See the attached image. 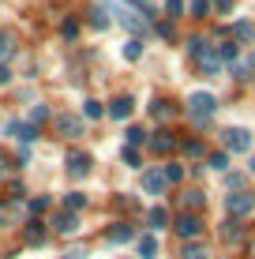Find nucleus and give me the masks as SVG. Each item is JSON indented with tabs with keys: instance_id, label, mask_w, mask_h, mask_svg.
I'll use <instances>...</instances> for the list:
<instances>
[{
	"instance_id": "nucleus-13",
	"label": "nucleus",
	"mask_w": 255,
	"mask_h": 259,
	"mask_svg": "<svg viewBox=\"0 0 255 259\" xmlns=\"http://www.w3.org/2000/svg\"><path fill=\"white\" fill-rule=\"evenodd\" d=\"M131 109H135V102H131L128 94H120V98H113V102H109V117L113 120H128Z\"/></svg>"
},
{
	"instance_id": "nucleus-38",
	"label": "nucleus",
	"mask_w": 255,
	"mask_h": 259,
	"mask_svg": "<svg viewBox=\"0 0 255 259\" xmlns=\"http://www.w3.org/2000/svg\"><path fill=\"white\" fill-rule=\"evenodd\" d=\"M150 136H146L143 128H128V147H139V143H146Z\"/></svg>"
},
{
	"instance_id": "nucleus-25",
	"label": "nucleus",
	"mask_w": 255,
	"mask_h": 259,
	"mask_svg": "<svg viewBox=\"0 0 255 259\" xmlns=\"http://www.w3.org/2000/svg\"><path fill=\"white\" fill-rule=\"evenodd\" d=\"M139 255H143V259H154V255H158V237H150V233L139 237Z\"/></svg>"
},
{
	"instance_id": "nucleus-41",
	"label": "nucleus",
	"mask_w": 255,
	"mask_h": 259,
	"mask_svg": "<svg viewBox=\"0 0 255 259\" xmlns=\"http://www.w3.org/2000/svg\"><path fill=\"white\" fill-rule=\"evenodd\" d=\"M180 12H184V0H165V15H169V19L180 15Z\"/></svg>"
},
{
	"instance_id": "nucleus-44",
	"label": "nucleus",
	"mask_w": 255,
	"mask_h": 259,
	"mask_svg": "<svg viewBox=\"0 0 255 259\" xmlns=\"http://www.w3.org/2000/svg\"><path fill=\"white\" fill-rule=\"evenodd\" d=\"M210 8H218V12H233V0H210Z\"/></svg>"
},
{
	"instance_id": "nucleus-27",
	"label": "nucleus",
	"mask_w": 255,
	"mask_h": 259,
	"mask_svg": "<svg viewBox=\"0 0 255 259\" xmlns=\"http://www.w3.org/2000/svg\"><path fill=\"white\" fill-rule=\"evenodd\" d=\"M188 53H191V57H203V53H210V41L207 38H199V34H195V38H188Z\"/></svg>"
},
{
	"instance_id": "nucleus-5",
	"label": "nucleus",
	"mask_w": 255,
	"mask_h": 259,
	"mask_svg": "<svg viewBox=\"0 0 255 259\" xmlns=\"http://www.w3.org/2000/svg\"><path fill=\"white\" fill-rule=\"evenodd\" d=\"M173 229H177L184 240H195L199 233H203V218H199V214H188V210H184L180 218L173 222Z\"/></svg>"
},
{
	"instance_id": "nucleus-24",
	"label": "nucleus",
	"mask_w": 255,
	"mask_h": 259,
	"mask_svg": "<svg viewBox=\"0 0 255 259\" xmlns=\"http://www.w3.org/2000/svg\"><path fill=\"white\" fill-rule=\"evenodd\" d=\"M83 207H86V195H83V192H68V195H64V210L79 214Z\"/></svg>"
},
{
	"instance_id": "nucleus-6",
	"label": "nucleus",
	"mask_w": 255,
	"mask_h": 259,
	"mask_svg": "<svg viewBox=\"0 0 255 259\" xmlns=\"http://www.w3.org/2000/svg\"><path fill=\"white\" fill-rule=\"evenodd\" d=\"M117 23L120 26H128L131 34H146V26H150V19H146V15H139V12H124V8H117Z\"/></svg>"
},
{
	"instance_id": "nucleus-15",
	"label": "nucleus",
	"mask_w": 255,
	"mask_h": 259,
	"mask_svg": "<svg viewBox=\"0 0 255 259\" xmlns=\"http://www.w3.org/2000/svg\"><path fill=\"white\" fill-rule=\"evenodd\" d=\"M180 203H184V210H188V214H199L207 199H203V192H199V188H188V192L180 195Z\"/></svg>"
},
{
	"instance_id": "nucleus-12",
	"label": "nucleus",
	"mask_w": 255,
	"mask_h": 259,
	"mask_svg": "<svg viewBox=\"0 0 255 259\" xmlns=\"http://www.w3.org/2000/svg\"><path fill=\"white\" fill-rule=\"evenodd\" d=\"M49 226L57 229V233H64V237H68V233H75V229H79V218H75L72 210H60V214H53Z\"/></svg>"
},
{
	"instance_id": "nucleus-48",
	"label": "nucleus",
	"mask_w": 255,
	"mask_h": 259,
	"mask_svg": "<svg viewBox=\"0 0 255 259\" xmlns=\"http://www.w3.org/2000/svg\"><path fill=\"white\" fill-rule=\"evenodd\" d=\"M251 173H255V158H251Z\"/></svg>"
},
{
	"instance_id": "nucleus-47",
	"label": "nucleus",
	"mask_w": 255,
	"mask_h": 259,
	"mask_svg": "<svg viewBox=\"0 0 255 259\" xmlns=\"http://www.w3.org/2000/svg\"><path fill=\"white\" fill-rule=\"evenodd\" d=\"M248 252H251V259H255V240H251V248H248Z\"/></svg>"
},
{
	"instance_id": "nucleus-17",
	"label": "nucleus",
	"mask_w": 255,
	"mask_h": 259,
	"mask_svg": "<svg viewBox=\"0 0 255 259\" xmlns=\"http://www.w3.org/2000/svg\"><path fill=\"white\" fill-rule=\"evenodd\" d=\"M199 68H203V75H218L222 71V60H218V49H210L199 57Z\"/></svg>"
},
{
	"instance_id": "nucleus-19",
	"label": "nucleus",
	"mask_w": 255,
	"mask_h": 259,
	"mask_svg": "<svg viewBox=\"0 0 255 259\" xmlns=\"http://www.w3.org/2000/svg\"><path fill=\"white\" fill-rule=\"evenodd\" d=\"M244 237V226H240V218H229V222H222V240H240Z\"/></svg>"
},
{
	"instance_id": "nucleus-20",
	"label": "nucleus",
	"mask_w": 255,
	"mask_h": 259,
	"mask_svg": "<svg viewBox=\"0 0 255 259\" xmlns=\"http://www.w3.org/2000/svg\"><path fill=\"white\" fill-rule=\"evenodd\" d=\"M180 259H210V252L199 244V240H188V244H184V252H180Z\"/></svg>"
},
{
	"instance_id": "nucleus-14",
	"label": "nucleus",
	"mask_w": 255,
	"mask_h": 259,
	"mask_svg": "<svg viewBox=\"0 0 255 259\" xmlns=\"http://www.w3.org/2000/svg\"><path fill=\"white\" fill-rule=\"evenodd\" d=\"M131 237H135V233H131L128 222H113V226L105 229V240H109V244H128Z\"/></svg>"
},
{
	"instance_id": "nucleus-10",
	"label": "nucleus",
	"mask_w": 255,
	"mask_h": 259,
	"mask_svg": "<svg viewBox=\"0 0 255 259\" xmlns=\"http://www.w3.org/2000/svg\"><path fill=\"white\" fill-rule=\"evenodd\" d=\"M165 188H169V181H165L162 169H146V173H143V192L146 195H162Z\"/></svg>"
},
{
	"instance_id": "nucleus-8",
	"label": "nucleus",
	"mask_w": 255,
	"mask_h": 259,
	"mask_svg": "<svg viewBox=\"0 0 255 259\" xmlns=\"http://www.w3.org/2000/svg\"><path fill=\"white\" fill-rule=\"evenodd\" d=\"M146 147L154 150V154H173V150H177V136H173V132H154L150 139H146Z\"/></svg>"
},
{
	"instance_id": "nucleus-32",
	"label": "nucleus",
	"mask_w": 255,
	"mask_h": 259,
	"mask_svg": "<svg viewBox=\"0 0 255 259\" xmlns=\"http://www.w3.org/2000/svg\"><path fill=\"white\" fill-rule=\"evenodd\" d=\"M207 162H210V169H218V173H222V169H229V154H225V150H218V154H210Z\"/></svg>"
},
{
	"instance_id": "nucleus-18",
	"label": "nucleus",
	"mask_w": 255,
	"mask_h": 259,
	"mask_svg": "<svg viewBox=\"0 0 255 259\" xmlns=\"http://www.w3.org/2000/svg\"><path fill=\"white\" fill-rule=\"evenodd\" d=\"M41 240H45V222L30 218L26 222V244H41Z\"/></svg>"
},
{
	"instance_id": "nucleus-43",
	"label": "nucleus",
	"mask_w": 255,
	"mask_h": 259,
	"mask_svg": "<svg viewBox=\"0 0 255 259\" xmlns=\"http://www.w3.org/2000/svg\"><path fill=\"white\" fill-rule=\"evenodd\" d=\"M158 34H162L165 41H173V23H158Z\"/></svg>"
},
{
	"instance_id": "nucleus-22",
	"label": "nucleus",
	"mask_w": 255,
	"mask_h": 259,
	"mask_svg": "<svg viewBox=\"0 0 255 259\" xmlns=\"http://www.w3.org/2000/svg\"><path fill=\"white\" fill-rule=\"evenodd\" d=\"M83 117H86V120H101V117H105V105L94 102V98H86V102H83Z\"/></svg>"
},
{
	"instance_id": "nucleus-35",
	"label": "nucleus",
	"mask_w": 255,
	"mask_h": 259,
	"mask_svg": "<svg viewBox=\"0 0 255 259\" xmlns=\"http://www.w3.org/2000/svg\"><path fill=\"white\" fill-rule=\"evenodd\" d=\"M49 195H34V199H30V207H26V210H30V214H41V210H49Z\"/></svg>"
},
{
	"instance_id": "nucleus-7",
	"label": "nucleus",
	"mask_w": 255,
	"mask_h": 259,
	"mask_svg": "<svg viewBox=\"0 0 255 259\" xmlns=\"http://www.w3.org/2000/svg\"><path fill=\"white\" fill-rule=\"evenodd\" d=\"M23 222V199H0V226H19Z\"/></svg>"
},
{
	"instance_id": "nucleus-45",
	"label": "nucleus",
	"mask_w": 255,
	"mask_h": 259,
	"mask_svg": "<svg viewBox=\"0 0 255 259\" xmlns=\"http://www.w3.org/2000/svg\"><path fill=\"white\" fill-rule=\"evenodd\" d=\"M4 83H12V71H8V64H0V87Z\"/></svg>"
},
{
	"instance_id": "nucleus-40",
	"label": "nucleus",
	"mask_w": 255,
	"mask_h": 259,
	"mask_svg": "<svg viewBox=\"0 0 255 259\" xmlns=\"http://www.w3.org/2000/svg\"><path fill=\"white\" fill-rule=\"evenodd\" d=\"M12 169H19V162H15V158H8V154H0V177H8Z\"/></svg>"
},
{
	"instance_id": "nucleus-3",
	"label": "nucleus",
	"mask_w": 255,
	"mask_h": 259,
	"mask_svg": "<svg viewBox=\"0 0 255 259\" xmlns=\"http://www.w3.org/2000/svg\"><path fill=\"white\" fill-rule=\"evenodd\" d=\"M53 128L64 139H79L83 136V117H75V113H57V117H53Z\"/></svg>"
},
{
	"instance_id": "nucleus-33",
	"label": "nucleus",
	"mask_w": 255,
	"mask_h": 259,
	"mask_svg": "<svg viewBox=\"0 0 255 259\" xmlns=\"http://www.w3.org/2000/svg\"><path fill=\"white\" fill-rule=\"evenodd\" d=\"M120 158H124V162H128L131 169H139V165H143V158H139V150H135V147H124V150H120Z\"/></svg>"
},
{
	"instance_id": "nucleus-21",
	"label": "nucleus",
	"mask_w": 255,
	"mask_h": 259,
	"mask_svg": "<svg viewBox=\"0 0 255 259\" xmlns=\"http://www.w3.org/2000/svg\"><path fill=\"white\" fill-rule=\"evenodd\" d=\"M12 53H15V38L8 30H0V64H8L12 60Z\"/></svg>"
},
{
	"instance_id": "nucleus-42",
	"label": "nucleus",
	"mask_w": 255,
	"mask_h": 259,
	"mask_svg": "<svg viewBox=\"0 0 255 259\" xmlns=\"http://www.w3.org/2000/svg\"><path fill=\"white\" fill-rule=\"evenodd\" d=\"M79 34V19H64V38H75Z\"/></svg>"
},
{
	"instance_id": "nucleus-39",
	"label": "nucleus",
	"mask_w": 255,
	"mask_h": 259,
	"mask_svg": "<svg viewBox=\"0 0 255 259\" xmlns=\"http://www.w3.org/2000/svg\"><path fill=\"white\" fill-rule=\"evenodd\" d=\"M45 117H49V109H45V105H34V109H30V124H34V128H38V124L45 120Z\"/></svg>"
},
{
	"instance_id": "nucleus-2",
	"label": "nucleus",
	"mask_w": 255,
	"mask_h": 259,
	"mask_svg": "<svg viewBox=\"0 0 255 259\" xmlns=\"http://www.w3.org/2000/svg\"><path fill=\"white\" fill-rule=\"evenodd\" d=\"M225 210H229V218H244V214L255 210V195H251L248 188L229 192V195H225Z\"/></svg>"
},
{
	"instance_id": "nucleus-23",
	"label": "nucleus",
	"mask_w": 255,
	"mask_h": 259,
	"mask_svg": "<svg viewBox=\"0 0 255 259\" xmlns=\"http://www.w3.org/2000/svg\"><path fill=\"white\" fill-rule=\"evenodd\" d=\"M150 113H154L158 120H169V117H173V102H165V98H154V102H150Z\"/></svg>"
},
{
	"instance_id": "nucleus-29",
	"label": "nucleus",
	"mask_w": 255,
	"mask_h": 259,
	"mask_svg": "<svg viewBox=\"0 0 255 259\" xmlns=\"http://www.w3.org/2000/svg\"><path fill=\"white\" fill-rule=\"evenodd\" d=\"M90 26L94 30H105V26H109V15H105V8L98 4V8H90Z\"/></svg>"
},
{
	"instance_id": "nucleus-26",
	"label": "nucleus",
	"mask_w": 255,
	"mask_h": 259,
	"mask_svg": "<svg viewBox=\"0 0 255 259\" xmlns=\"http://www.w3.org/2000/svg\"><path fill=\"white\" fill-rule=\"evenodd\" d=\"M236 57H240V46H236V41H225V46L218 49V60H222V64H233Z\"/></svg>"
},
{
	"instance_id": "nucleus-28",
	"label": "nucleus",
	"mask_w": 255,
	"mask_h": 259,
	"mask_svg": "<svg viewBox=\"0 0 255 259\" xmlns=\"http://www.w3.org/2000/svg\"><path fill=\"white\" fill-rule=\"evenodd\" d=\"M229 68H233V75H236V79H248V75H251V68H255V60H240V57H236Z\"/></svg>"
},
{
	"instance_id": "nucleus-31",
	"label": "nucleus",
	"mask_w": 255,
	"mask_h": 259,
	"mask_svg": "<svg viewBox=\"0 0 255 259\" xmlns=\"http://www.w3.org/2000/svg\"><path fill=\"white\" fill-rule=\"evenodd\" d=\"M180 147H184V154H188V158H203V143H199V139H184Z\"/></svg>"
},
{
	"instance_id": "nucleus-1",
	"label": "nucleus",
	"mask_w": 255,
	"mask_h": 259,
	"mask_svg": "<svg viewBox=\"0 0 255 259\" xmlns=\"http://www.w3.org/2000/svg\"><path fill=\"white\" fill-rule=\"evenodd\" d=\"M214 109H218V98L207 94V91H195L188 98V113H191V120H195V124H207L210 117H214Z\"/></svg>"
},
{
	"instance_id": "nucleus-9",
	"label": "nucleus",
	"mask_w": 255,
	"mask_h": 259,
	"mask_svg": "<svg viewBox=\"0 0 255 259\" xmlns=\"http://www.w3.org/2000/svg\"><path fill=\"white\" fill-rule=\"evenodd\" d=\"M8 136H12V139H19L23 147H26V143H34V139H38V128H34L30 120H12V124H8Z\"/></svg>"
},
{
	"instance_id": "nucleus-36",
	"label": "nucleus",
	"mask_w": 255,
	"mask_h": 259,
	"mask_svg": "<svg viewBox=\"0 0 255 259\" xmlns=\"http://www.w3.org/2000/svg\"><path fill=\"white\" fill-rule=\"evenodd\" d=\"M191 15H195V19H207L210 15V0H191Z\"/></svg>"
},
{
	"instance_id": "nucleus-16",
	"label": "nucleus",
	"mask_w": 255,
	"mask_h": 259,
	"mask_svg": "<svg viewBox=\"0 0 255 259\" xmlns=\"http://www.w3.org/2000/svg\"><path fill=\"white\" fill-rule=\"evenodd\" d=\"M233 41H236V46H240V41L251 46V41H255V26L251 23H233Z\"/></svg>"
},
{
	"instance_id": "nucleus-37",
	"label": "nucleus",
	"mask_w": 255,
	"mask_h": 259,
	"mask_svg": "<svg viewBox=\"0 0 255 259\" xmlns=\"http://www.w3.org/2000/svg\"><path fill=\"white\" fill-rule=\"evenodd\" d=\"M162 173H165V181H169V184H177V181H180V177H184V169H180L177 162H169V165H165V169H162Z\"/></svg>"
},
{
	"instance_id": "nucleus-30",
	"label": "nucleus",
	"mask_w": 255,
	"mask_h": 259,
	"mask_svg": "<svg viewBox=\"0 0 255 259\" xmlns=\"http://www.w3.org/2000/svg\"><path fill=\"white\" fill-rule=\"evenodd\" d=\"M143 57V41L139 38H128V46H124V60H139Z\"/></svg>"
},
{
	"instance_id": "nucleus-34",
	"label": "nucleus",
	"mask_w": 255,
	"mask_h": 259,
	"mask_svg": "<svg viewBox=\"0 0 255 259\" xmlns=\"http://www.w3.org/2000/svg\"><path fill=\"white\" fill-rule=\"evenodd\" d=\"M146 222H150V226H154V229H162V226H165V222H169V214H165L162 207H154L150 214H146Z\"/></svg>"
},
{
	"instance_id": "nucleus-11",
	"label": "nucleus",
	"mask_w": 255,
	"mask_h": 259,
	"mask_svg": "<svg viewBox=\"0 0 255 259\" xmlns=\"http://www.w3.org/2000/svg\"><path fill=\"white\" fill-rule=\"evenodd\" d=\"M68 173H72V177H86V173H90V154H83V150H68Z\"/></svg>"
},
{
	"instance_id": "nucleus-4",
	"label": "nucleus",
	"mask_w": 255,
	"mask_h": 259,
	"mask_svg": "<svg viewBox=\"0 0 255 259\" xmlns=\"http://www.w3.org/2000/svg\"><path fill=\"white\" fill-rule=\"evenodd\" d=\"M222 143H225V150L240 154V150L251 147V132H248V128H225V132H222Z\"/></svg>"
},
{
	"instance_id": "nucleus-46",
	"label": "nucleus",
	"mask_w": 255,
	"mask_h": 259,
	"mask_svg": "<svg viewBox=\"0 0 255 259\" xmlns=\"http://www.w3.org/2000/svg\"><path fill=\"white\" fill-rule=\"evenodd\" d=\"M68 259H86V248H72V252H68Z\"/></svg>"
}]
</instances>
